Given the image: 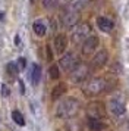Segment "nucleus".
<instances>
[{
  "mask_svg": "<svg viewBox=\"0 0 129 131\" xmlns=\"http://www.w3.org/2000/svg\"><path fill=\"white\" fill-rule=\"evenodd\" d=\"M79 111V102L75 97H68L63 99L56 107V116L62 119H70L75 118Z\"/></svg>",
  "mask_w": 129,
  "mask_h": 131,
  "instance_id": "nucleus-1",
  "label": "nucleus"
},
{
  "mask_svg": "<svg viewBox=\"0 0 129 131\" xmlns=\"http://www.w3.org/2000/svg\"><path fill=\"white\" fill-rule=\"evenodd\" d=\"M106 89H107V83L104 81V78L94 77L91 80H87V83L84 85V93L91 97V96L101 94Z\"/></svg>",
  "mask_w": 129,
  "mask_h": 131,
  "instance_id": "nucleus-2",
  "label": "nucleus"
},
{
  "mask_svg": "<svg viewBox=\"0 0 129 131\" xmlns=\"http://www.w3.org/2000/svg\"><path fill=\"white\" fill-rule=\"evenodd\" d=\"M91 36V25L88 22H79L72 28V41L75 44L84 43Z\"/></svg>",
  "mask_w": 129,
  "mask_h": 131,
  "instance_id": "nucleus-3",
  "label": "nucleus"
},
{
  "mask_svg": "<svg viewBox=\"0 0 129 131\" xmlns=\"http://www.w3.org/2000/svg\"><path fill=\"white\" fill-rule=\"evenodd\" d=\"M89 71H91V66L88 63H78V65L70 71V80L72 83L75 84H79V83H84L87 81L88 77H89Z\"/></svg>",
  "mask_w": 129,
  "mask_h": 131,
  "instance_id": "nucleus-4",
  "label": "nucleus"
},
{
  "mask_svg": "<svg viewBox=\"0 0 129 131\" xmlns=\"http://www.w3.org/2000/svg\"><path fill=\"white\" fill-rule=\"evenodd\" d=\"M106 106L101 102H91L87 106V116L88 119H101L106 116Z\"/></svg>",
  "mask_w": 129,
  "mask_h": 131,
  "instance_id": "nucleus-5",
  "label": "nucleus"
},
{
  "mask_svg": "<svg viewBox=\"0 0 129 131\" xmlns=\"http://www.w3.org/2000/svg\"><path fill=\"white\" fill-rule=\"evenodd\" d=\"M81 12H72V10H64L62 15V25L66 28H73L76 24H79Z\"/></svg>",
  "mask_w": 129,
  "mask_h": 131,
  "instance_id": "nucleus-6",
  "label": "nucleus"
},
{
  "mask_svg": "<svg viewBox=\"0 0 129 131\" xmlns=\"http://www.w3.org/2000/svg\"><path fill=\"white\" fill-rule=\"evenodd\" d=\"M78 63H79V60H78V58H76V54L72 53V52L63 54V56L60 58V68L64 69L66 72H70Z\"/></svg>",
  "mask_w": 129,
  "mask_h": 131,
  "instance_id": "nucleus-7",
  "label": "nucleus"
},
{
  "mask_svg": "<svg viewBox=\"0 0 129 131\" xmlns=\"http://www.w3.org/2000/svg\"><path fill=\"white\" fill-rule=\"evenodd\" d=\"M107 59H109V53H107V50H100L97 53L93 56V59H91V69H100V68H103V66L107 63Z\"/></svg>",
  "mask_w": 129,
  "mask_h": 131,
  "instance_id": "nucleus-8",
  "label": "nucleus"
},
{
  "mask_svg": "<svg viewBox=\"0 0 129 131\" xmlns=\"http://www.w3.org/2000/svg\"><path fill=\"white\" fill-rule=\"evenodd\" d=\"M98 37L95 36H89L85 40V41L82 43V54L84 56H91V54L95 52V49H97V46H98Z\"/></svg>",
  "mask_w": 129,
  "mask_h": 131,
  "instance_id": "nucleus-9",
  "label": "nucleus"
},
{
  "mask_svg": "<svg viewBox=\"0 0 129 131\" xmlns=\"http://www.w3.org/2000/svg\"><path fill=\"white\" fill-rule=\"evenodd\" d=\"M109 109H110L111 113H114L116 116L123 115L125 111H126V107H125V102H123L120 97H114V99H111L110 103H109Z\"/></svg>",
  "mask_w": 129,
  "mask_h": 131,
  "instance_id": "nucleus-10",
  "label": "nucleus"
},
{
  "mask_svg": "<svg viewBox=\"0 0 129 131\" xmlns=\"http://www.w3.org/2000/svg\"><path fill=\"white\" fill-rule=\"evenodd\" d=\"M66 47H68V37L64 34H57L54 37V50H56V53L62 54L66 50Z\"/></svg>",
  "mask_w": 129,
  "mask_h": 131,
  "instance_id": "nucleus-11",
  "label": "nucleus"
},
{
  "mask_svg": "<svg viewBox=\"0 0 129 131\" xmlns=\"http://www.w3.org/2000/svg\"><path fill=\"white\" fill-rule=\"evenodd\" d=\"M89 0H70L66 6V10H72V12H81L84 7L88 5Z\"/></svg>",
  "mask_w": 129,
  "mask_h": 131,
  "instance_id": "nucleus-12",
  "label": "nucleus"
},
{
  "mask_svg": "<svg viewBox=\"0 0 129 131\" xmlns=\"http://www.w3.org/2000/svg\"><path fill=\"white\" fill-rule=\"evenodd\" d=\"M97 25H98V28L103 32H109V31L113 30V22L109 18H104V16H100L97 19Z\"/></svg>",
  "mask_w": 129,
  "mask_h": 131,
  "instance_id": "nucleus-13",
  "label": "nucleus"
},
{
  "mask_svg": "<svg viewBox=\"0 0 129 131\" xmlns=\"http://www.w3.org/2000/svg\"><path fill=\"white\" fill-rule=\"evenodd\" d=\"M29 77H31V83L37 85V84L40 83V78H41V66L38 63H32V69H31V74H29Z\"/></svg>",
  "mask_w": 129,
  "mask_h": 131,
  "instance_id": "nucleus-14",
  "label": "nucleus"
},
{
  "mask_svg": "<svg viewBox=\"0 0 129 131\" xmlns=\"http://www.w3.org/2000/svg\"><path fill=\"white\" fill-rule=\"evenodd\" d=\"M66 130L68 131H82V124L79 119L76 118H70L66 122Z\"/></svg>",
  "mask_w": 129,
  "mask_h": 131,
  "instance_id": "nucleus-15",
  "label": "nucleus"
},
{
  "mask_svg": "<svg viewBox=\"0 0 129 131\" xmlns=\"http://www.w3.org/2000/svg\"><path fill=\"white\" fill-rule=\"evenodd\" d=\"M64 93H66V84L64 83H59L54 89H53V91H51V97L56 100V99H59L60 96H63Z\"/></svg>",
  "mask_w": 129,
  "mask_h": 131,
  "instance_id": "nucleus-16",
  "label": "nucleus"
},
{
  "mask_svg": "<svg viewBox=\"0 0 129 131\" xmlns=\"http://www.w3.org/2000/svg\"><path fill=\"white\" fill-rule=\"evenodd\" d=\"M104 125H106V124L103 122V121H100V119H88V127H89L93 131L101 130Z\"/></svg>",
  "mask_w": 129,
  "mask_h": 131,
  "instance_id": "nucleus-17",
  "label": "nucleus"
},
{
  "mask_svg": "<svg viewBox=\"0 0 129 131\" xmlns=\"http://www.w3.org/2000/svg\"><path fill=\"white\" fill-rule=\"evenodd\" d=\"M32 28H34V31H35V34H37V36L43 37L44 34H46V25L43 24L41 21H35L34 25H32Z\"/></svg>",
  "mask_w": 129,
  "mask_h": 131,
  "instance_id": "nucleus-18",
  "label": "nucleus"
},
{
  "mask_svg": "<svg viewBox=\"0 0 129 131\" xmlns=\"http://www.w3.org/2000/svg\"><path fill=\"white\" fill-rule=\"evenodd\" d=\"M12 118H13V121H15L18 125H21V127L25 125V118H23V115L19 112V111H13V112H12Z\"/></svg>",
  "mask_w": 129,
  "mask_h": 131,
  "instance_id": "nucleus-19",
  "label": "nucleus"
},
{
  "mask_svg": "<svg viewBox=\"0 0 129 131\" xmlns=\"http://www.w3.org/2000/svg\"><path fill=\"white\" fill-rule=\"evenodd\" d=\"M48 72H50V77H51L53 80H57V78L60 77V71H59L57 65H51L50 69H48Z\"/></svg>",
  "mask_w": 129,
  "mask_h": 131,
  "instance_id": "nucleus-20",
  "label": "nucleus"
},
{
  "mask_svg": "<svg viewBox=\"0 0 129 131\" xmlns=\"http://www.w3.org/2000/svg\"><path fill=\"white\" fill-rule=\"evenodd\" d=\"M18 72H19V69H18L16 63H13V62H10V63H7V74L9 75H12V77H15Z\"/></svg>",
  "mask_w": 129,
  "mask_h": 131,
  "instance_id": "nucleus-21",
  "label": "nucleus"
},
{
  "mask_svg": "<svg viewBox=\"0 0 129 131\" xmlns=\"http://www.w3.org/2000/svg\"><path fill=\"white\" fill-rule=\"evenodd\" d=\"M16 66L19 71H23L25 69V66H27V60H25V58H19L16 62Z\"/></svg>",
  "mask_w": 129,
  "mask_h": 131,
  "instance_id": "nucleus-22",
  "label": "nucleus"
},
{
  "mask_svg": "<svg viewBox=\"0 0 129 131\" xmlns=\"http://www.w3.org/2000/svg\"><path fill=\"white\" fill-rule=\"evenodd\" d=\"M56 3H57V0H43V6L44 7H53L56 6Z\"/></svg>",
  "mask_w": 129,
  "mask_h": 131,
  "instance_id": "nucleus-23",
  "label": "nucleus"
},
{
  "mask_svg": "<svg viewBox=\"0 0 129 131\" xmlns=\"http://www.w3.org/2000/svg\"><path fill=\"white\" fill-rule=\"evenodd\" d=\"M2 94H3V97H7V96L10 94V90H9V87H7L6 84L2 85Z\"/></svg>",
  "mask_w": 129,
  "mask_h": 131,
  "instance_id": "nucleus-24",
  "label": "nucleus"
},
{
  "mask_svg": "<svg viewBox=\"0 0 129 131\" xmlns=\"http://www.w3.org/2000/svg\"><path fill=\"white\" fill-rule=\"evenodd\" d=\"M19 90H21V94H23V93H25V85H23L22 80L19 81Z\"/></svg>",
  "mask_w": 129,
  "mask_h": 131,
  "instance_id": "nucleus-25",
  "label": "nucleus"
},
{
  "mask_svg": "<svg viewBox=\"0 0 129 131\" xmlns=\"http://www.w3.org/2000/svg\"><path fill=\"white\" fill-rule=\"evenodd\" d=\"M98 131H111V128H110V127H109V125H107V124H106L104 127H103L101 130H98Z\"/></svg>",
  "mask_w": 129,
  "mask_h": 131,
  "instance_id": "nucleus-26",
  "label": "nucleus"
}]
</instances>
